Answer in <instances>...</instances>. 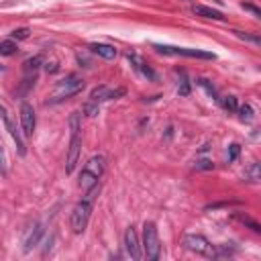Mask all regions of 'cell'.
I'll return each instance as SVG.
<instances>
[{
  "mask_svg": "<svg viewBox=\"0 0 261 261\" xmlns=\"http://www.w3.org/2000/svg\"><path fill=\"white\" fill-rule=\"evenodd\" d=\"M194 14L196 16H202V18H212V20H224V14L220 10H214L210 6H204V4H196L194 8Z\"/></svg>",
  "mask_w": 261,
  "mask_h": 261,
  "instance_id": "9a60e30c",
  "label": "cell"
},
{
  "mask_svg": "<svg viewBox=\"0 0 261 261\" xmlns=\"http://www.w3.org/2000/svg\"><path fill=\"white\" fill-rule=\"evenodd\" d=\"M43 234H45V226H43L41 222H37V224L29 230V234H27V239H24V251H31L33 247H37Z\"/></svg>",
  "mask_w": 261,
  "mask_h": 261,
  "instance_id": "4fadbf2b",
  "label": "cell"
},
{
  "mask_svg": "<svg viewBox=\"0 0 261 261\" xmlns=\"http://www.w3.org/2000/svg\"><path fill=\"white\" fill-rule=\"evenodd\" d=\"M69 149H67V157H65V173H71L75 169V163L80 159V151H82V118L80 112H71L69 114Z\"/></svg>",
  "mask_w": 261,
  "mask_h": 261,
  "instance_id": "3957f363",
  "label": "cell"
},
{
  "mask_svg": "<svg viewBox=\"0 0 261 261\" xmlns=\"http://www.w3.org/2000/svg\"><path fill=\"white\" fill-rule=\"evenodd\" d=\"M237 112H239V118H241L243 122H249V120L253 118V108H251V104H243V106H239Z\"/></svg>",
  "mask_w": 261,
  "mask_h": 261,
  "instance_id": "603a6c76",
  "label": "cell"
},
{
  "mask_svg": "<svg viewBox=\"0 0 261 261\" xmlns=\"http://www.w3.org/2000/svg\"><path fill=\"white\" fill-rule=\"evenodd\" d=\"M0 173L6 175L8 173V167H6V155H4V147L0 143Z\"/></svg>",
  "mask_w": 261,
  "mask_h": 261,
  "instance_id": "4316f807",
  "label": "cell"
},
{
  "mask_svg": "<svg viewBox=\"0 0 261 261\" xmlns=\"http://www.w3.org/2000/svg\"><path fill=\"white\" fill-rule=\"evenodd\" d=\"M239 153H241V145L232 143V145L228 147V151H226V159H228V163H230V161H234V159L239 157Z\"/></svg>",
  "mask_w": 261,
  "mask_h": 261,
  "instance_id": "d4e9b609",
  "label": "cell"
},
{
  "mask_svg": "<svg viewBox=\"0 0 261 261\" xmlns=\"http://www.w3.org/2000/svg\"><path fill=\"white\" fill-rule=\"evenodd\" d=\"M90 51L94 55L102 57V59H114L116 57V49L112 45H108V43H92L90 45Z\"/></svg>",
  "mask_w": 261,
  "mask_h": 261,
  "instance_id": "5bb4252c",
  "label": "cell"
},
{
  "mask_svg": "<svg viewBox=\"0 0 261 261\" xmlns=\"http://www.w3.org/2000/svg\"><path fill=\"white\" fill-rule=\"evenodd\" d=\"M124 88H110V86H98V88H94L92 92H90V100H94V102H104V100H116V98H120V96H124Z\"/></svg>",
  "mask_w": 261,
  "mask_h": 261,
  "instance_id": "30bf717a",
  "label": "cell"
},
{
  "mask_svg": "<svg viewBox=\"0 0 261 261\" xmlns=\"http://www.w3.org/2000/svg\"><path fill=\"white\" fill-rule=\"evenodd\" d=\"M100 192V184H96L94 188H90L86 192V196H82V200L73 206L71 210V216H69V226L75 234H82L90 222V216H92V210H94V200Z\"/></svg>",
  "mask_w": 261,
  "mask_h": 261,
  "instance_id": "6da1fadb",
  "label": "cell"
},
{
  "mask_svg": "<svg viewBox=\"0 0 261 261\" xmlns=\"http://www.w3.org/2000/svg\"><path fill=\"white\" fill-rule=\"evenodd\" d=\"M184 247L190 253H196V255H202V257L214 259V255H216V245H212L204 234H198V232L186 234L184 237Z\"/></svg>",
  "mask_w": 261,
  "mask_h": 261,
  "instance_id": "8992f818",
  "label": "cell"
},
{
  "mask_svg": "<svg viewBox=\"0 0 261 261\" xmlns=\"http://www.w3.org/2000/svg\"><path fill=\"white\" fill-rule=\"evenodd\" d=\"M220 100V104H222V108L226 110V112H237V108H239V104H237V98L234 96H224V98H218Z\"/></svg>",
  "mask_w": 261,
  "mask_h": 261,
  "instance_id": "7402d4cb",
  "label": "cell"
},
{
  "mask_svg": "<svg viewBox=\"0 0 261 261\" xmlns=\"http://www.w3.org/2000/svg\"><path fill=\"white\" fill-rule=\"evenodd\" d=\"M234 33H237V37H241V39H245V41H251V43H255V45L261 43L257 35H245V33H241V31H234Z\"/></svg>",
  "mask_w": 261,
  "mask_h": 261,
  "instance_id": "f1b7e54d",
  "label": "cell"
},
{
  "mask_svg": "<svg viewBox=\"0 0 261 261\" xmlns=\"http://www.w3.org/2000/svg\"><path fill=\"white\" fill-rule=\"evenodd\" d=\"M212 167H214V163H212L210 159H198V161L194 163V169H204V171H206V169H212Z\"/></svg>",
  "mask_w": 261,
  "mask_h": 261,
  "instance_id": "484cf974",
  "label": "cell"
},
{
  "mask_svg": "<svg viewBox=\"0 0 261 261\" xmlns=\"http://www.w3.org/2000/svg\"><path fill=\"white\" fill-rule=\"evenodd\" d=\"M29 37V29H16V31H12V35H10V39H27Z\"/></svg>",
  "mask_w": 261,
  "mask_h": 261,
  "instance_id": "83f0119b",
  "label": "cell"
},
{
  "mask_svg": "<svg viewBox=\"0 0 261 261\" xmlns=\"http://www.w3.org/2000/svg\"><path fill=\"white\" fill-rule=\"evenodd\" d=\"M126 59L130 61V65H133V69H135L137 73H141V75L147 77L149 82H155V80H157V73L147 65V61H145L141 55H137V53H128Z\"/></svg>",
  "mask_w": 261,
  "mask_h": 261,
  "instance_id": "7c38bea8",
  "label": "cell"
},
{
  "mask_svg": "<svg viewBox=\"0 0 261 261\" xmlns=\"http://www.w3.org/2000/svg\"><path fill=\"white\" fill-rule=\"evenodd\" d=\"M35 126H37V116H35V108L29 104V102H22L20 104V128L27 137H31L35 133Z\"/></svg>",
  "mask_w": 261,
  "mask_h": 261,
  "instance_id": "9c48e42d",
  "label": "cell"
},
{
  "mask_svg": "<svg viewBox=\"0 0 261 261\" xmlns=\"http://www.w3.org/2000/svg\"><path fill=\"white\" fill-rule=\"evenodd\" d=\"M243 179H245V181H249V184H257V181L261 179V165H259L257 161H253V163L245 169Z\"/></svg>",
  "mask_w": 261,
  "mask_h": 261,
  "instance_id": "e0dca14e",
  "label": "cell"
},
{
  "mask_svg": "<svg viewBox=\"0 0 261 261\" xmlns=\"http://www.w3.org/2000/svg\"><path fill=\"white\" fill-rule=\"evenodd\" d=\"M196 84H198L200 88H204L208 96H212L214 100H218V92H216V88H214V86H212V84H210L206 77H198V80H196Z\"/></svg>",
  "mask_w": 261,
  "mask_h": 261,
  "instance_id": "44dd1931",
  "label": "cell"
},
{
  "mask_svg": "<svg viewBox=\"0 0 261 261\" xmlns=\"http://www.w3.org/2000/svg\"><path fill=\"white\" fill-rule=\"evenodd\" d=\"M41 63H43V57H41V55H35V57H31V59H27V61L22 63V69H24L27 75H35L37 69L41 67Z\"/></svg>",
  "mask_w": 261,
  "mask_h": 261,
  "instance_id": "ac0fdd59",
  "label": "cell"
},
{
  "mask_svg": "<svg viewBox=\"0 0 261 261\" xmlns=\"http://www.w3.org/2000/svg\"><path fill=\"white\" fill-rule=\"evenodd\" d=\"M143 251L151 261H157L161 257V241L157 234V226L151 220L143 224Z\"/></svg>",
  "mask_w": 261,
  "mask_h": 261,
  "instance_id": "5b68a950",
  "label": "cell"
},
{
  "mask_svg": "<svg viewBox=\"0 0 261 261\" xmlns=\"http://www.w3.org/2000/svg\"><path fill=\"white\" fill-rule=\"evenodd\" d=\"M243 8H245V10H251L255 16H259V14H261V12H259V8H255V6H251V4H243Z\"/></svg>",
  "mask_w": 261,
  "mask_h": 261,
  "instance_id": "f546056e",
  "label": "cell"
},
{
  "mask_svg": "<svg viewBox=\"0 0 261 261\" xmlns=\"http://www.w3.org/2000/svg\"><path fill=\"white\" fill-rule=\"evenodd\" d=\"M84 80L80 77V75H75V73H69V75H65L63 80H59L55 86H53V90H51V94L47 96V104H59V102H65V100H69V98H73V96H77L82 90H84Z\"/></svg>",
  "mask_w": 261,
  "mask_h": 261,
  "instance_id": "7a4b0ae2",
  "label": "cell"
},
{
  "mask_svg": "<svg viewBox=\"0 0 261 261\" xmlns=\"http://www.w3.org/2000/svg\"><path fill=\"white\" fill-rule=\"evenodd\" d=\"M0 118H2L4 126H6V130H8V135H10L12 141L16 143V151H18V155L24 157V155H27V145H24V141H22V135H20V130L16 128V124H14L12 118L8 116V110H6L2 104H0Z\"/></svg>",
  "mask_w": 261,
  "mask_h": 261,
  "instance_id": "ba28073f",
  "label": "cell"
},
{
  "mask_svg": "<svg viewBox=\"0 0 261 261\" xmlns=\"http://www.w3.org/2000/svg\"><path fill=\"white\" fill-rule=\"evenodd\" d=\"M124 251H126V255L130 257V259H141V243H139V234H137V230H135V226H128L126 230H124Z\"/></svg>",
  "mask_w": 261,
  "mask_h": 261,
  "instance_id": "8fae6325",
  "label": "cell"
},
{
  "mask_svg": "<svg viewBox=\"0 0 261 261\" xmlns=\"http://www.w3.org/2000/svg\"><path fill=\"white\" fill-rule=\"evenodd\" d=\"M16 51H18V45H16L14 39H4V41H0V55L12 57V55H16Z\"/></svg>",
  "mask_w": 261,
  "mask_h": 261,
  "instance_id": "ffe728a7",
  "label": "cell"
},
{
  "mask_svg": "<svg viewBox=\"0 0 261 261\" xmlns=\"http://www.w3.org/2000/svg\"><path fill=\"white\" fill-rule=\"evenodd\" d=\"M232 218H234V220H239L241 224L249 226L253 232H261V226H259V222H255L251 216H247V214H243V212H234V214H232Z\"/></svg>",
  "mask_w": 261,
  "mask_h": 261,
  "instance_id": "d6986e66",
  "label": "cell"
},
{
  "mask_svg": "<svg viewBox=\"0 0 261 261\" xmlns=\"http://www.w3.org/2000/svg\"><path fill=\"white\" fill-rule=\"evenodd\" d=\"M175 77H177V94H179V96H190L192 84H190L186 71H184V69H175Z\"/></svg>",
  "mask_w": 261,
  "mask_h": 261,
  "instance_id": "2e32d148",
  "label": "cell"
},
{
  "mask_svg": "<svg viewBox=\"0 0 261 261\" xmlns=\"http://www.w3.org/2000/svg\"><path fill=\"white\" fill-rule=\"evenodd\" d=\"M104 169H106V157L104 155L90 157L84 163L82 173H80V188H82V192H88L90 188L100 184V177L104 175Z\"/></svg>",
  "mask_w": 261,
  "mask_h": 261,
  "instance_id": "277c9868",
  "label": "cell"
},
{
  "mask_svg": "<svg viewBox=\"0 0 261 261\" xmlns=\"http://www.w3.org/2000/svg\"><path fill=\"white\" fill-rule=\"evenodd\" d=\"M88 116H96L98 114V102H94V100H90V102H86L84 104V108H82Z\"/></svg>",
  "mask_w": 261,
  "mask_h": 261,
  "instance_id": "cb8c5ba5",
  "label": "cell"
},
{
  "mask_svg": "<svg viewBox=\"0 0 261 261\" xmlns=\"http://www.w3.org/2000/svg\"><path fill=\"white\" fill-rule=\"evenodd\" d=\"M155 51L165 53V55H181V57H192V59H216L212 51L204 49H190V47H171V45H153Z\"/></svg>",
  "mask_w": 261,
  "mask_h": 261,
  "instance_id": "52a82bcc",
  "label": "cell"
}]
</instances>
